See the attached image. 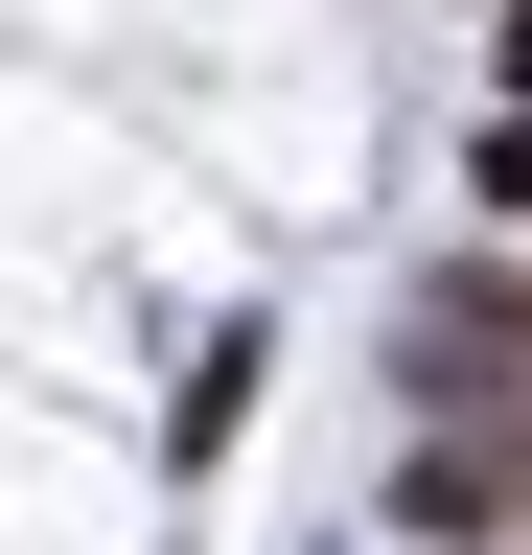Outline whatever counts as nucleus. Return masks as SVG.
I'll list each match as a JSON object with an SVG mask.
<instances>
[{"label":"nucleus","instance_id":"4","mask_svg":"<svg viewBox=\"0 0 532 555\" xmlns=\"http://www.w3.org/2000/svg\"><path fill=\"white\" fill-rule=\"evenodd\" d=\"M486 69H509V93H532V0H486Z\"/></svg>","mask_w":532,"mask_h":555},{"label":"nucleus","instance_id":"3","mask_svg":"<svg viewBox=\"0 0 532 555\" xmlns=\"http://www.w3.org/2000/svg\"><path fill=\"white\" fill-rule=\"evenodd\" d=\"M486 208H509V232H532V93L486 116Z\"/></svg>","mask_w":532,"mask_h":555},{"label":"nucleus","instance_id":"2","mask_svg":"<svg viewBox=\"0 0 532 555\" xmlns=\"http://www.w3.org/2000/svg\"><path fill=\"white\" fill-rule=\"evenodd\" d=\"M393 509H417V532H532V416H509V440H440Z\"/></svg>","mask_w":532,"mask_h":555},{"label":"nucleus","instance_id":"1","mask_svg":"<svg viewBox=\"0 0 532 555\" xmlns=\"http://www.w3.org/2000/svg\"><path fill=\"white\" fill-rule=\"evenodd\" d=\"M417 393L440 416H532V278H440L417 301Z\"/></svg>","mask_w":532,"mask_h":555}]
</instances>
